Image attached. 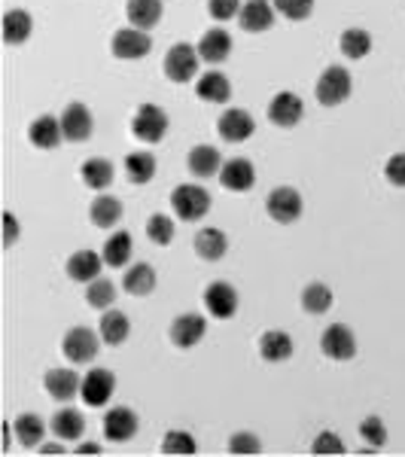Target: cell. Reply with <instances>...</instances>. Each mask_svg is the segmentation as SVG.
<instances>
[{
    "mask_svg": "<svg viewBox=\"0 0 405 457\" xmlns=\"http://www.w3.org/2000/svg\"><path fill=\"white\" fill-rule=\"evenodd\" d=\"M195 49H198V55H202V61L219 64L229 59V52H232V34L223 31V28H210V31L198 40Z\"/></svg>",
    "mask_w": 405,
    "mask_h": 457,
    "instance_id": "ffe728a7",
    "label": "cell"
},
{
    "mask_svg": "<svg viewBox=\"0 0 405 457\" xmlns=\"http://www.w3.org/2000/svg\"><path fill=\"white\" fill-rule=\"evenodd\" d=\"M266 208H268V217H272L274 223L290 226V223H296V220L302 217L305 204H302V196H298V189L277 187V189H272V196H268Z\"/></svg>",
    "mask_w": 405,
    "mask_h": 457,
    "instance_id": "52a82bcc",
    "label": "cell"
},
{
    "mask_svg": "<svg viewBox=\"0 0 405 457\" xmlns=\"http://www.w3.org/2000/svg\"><path fill=\"white\" fill-rule=\"evenodd\" d=\"M320 348H323V354L330 357V360H351L353 354H357V335H353L351 326L345 324H330L320 335Z\"/></svg>",
    "mask_w": 405,
    "mask_h": 457,
    "instance_id": "9c48e42d",
    "label": "cell"
},
{
    "mask_svg": "<svg viewBox=\"0 0 405 457\" xmlns=\"http://www.w3.org/2000/svg\"><path fill=\"white\" fill-rule=\"evenodd\" d=\"M147 235L153 245H171V238H174V220L165 217V213H153L147 223Z\"/></svg>",
    "mask_w": 405,
    "mask_h": 457,
    "instance_id": "ab89813d",
    "label": "cell"
},
{
    "mask_svg": "<svg viewBox=\"0 0 405 457\" xmlns=\"http://www.w3.org/2000/svg\"><path fill=\"white\" fill-rule=\"evenodd\" d=\"M138 415L125 405H116L104 415V437L110 442H131L138 437Z\"/></svg>",
    "mask_w": 405,
    "mask_h": 457,
    "instance_id": "9a60e30c",
    "label": "cell"
},
{
    "mask_svg": "<svg viewBox=\"0 0 405 457\" xmlns=\"http://www.w3.org/2000/svg\"><path fill=\"white\" fill-rule=\"evenodd\" d=\"M34 31V19L28 10H6L4 16V40L10 43V46H19V43H25L31 37Z\"/></svg>",
    "mask_w": 405,
    "mask_h": 457,
    "instance_id": "83f0119b",
    "label": "cell"
},
{
    "mask_svg": "<svg viewBox=\"0 0 405 457\" xmlns=\"http://www.w3.org/2000/svg\"><path fill=\"white\" fill-rule=\"evenodd\" d=\"M131 335V320L125 317L123 311H107L101 317V339L107 345H123V341Z\"/></svg>",
    "mask_w": 405,
    "mask_h": 457,
    "instance_id": "e575fe53",
    "label": "cell"
},
{
    "mask_svg": "<svg viewBox=\"0 0 405 457\" xmlns=\"http://www.w3.org/2000/svg\"><path fill=\"white\" fill-rule=\"evenodd\" d=\"M116 394V375L110 369H89L83 378V388H80V397L85 405L91 409H101V405L110 403V397Z\"/></svg>",
    "mask_w": 405,
    "mask_h": 457,
    "instance_id": "8992f818",
    "label": "cell"
},
{
    "mask_svg": "<svg viewBox=\"0 0 405 457\" xmlns=\"http://www.w3.org/2000/svg\"><path fill=\"white\" fill-rule=\"evenodd\" d=\"M113 55L123 61H138L147 59L149 49H153V40H149V31H140V28H123V31L113 34L110 43Z\"/></svg>",
    "mask_w": 405,
    "mask_h": 457,
    "instance_id": "ba28073f",
    "label": "cell"
},
{
    "mask_svg": "<svg viewBox=\"0 0 405 457\" xmlns=\"http://www.w3.org/2000/svg\"><path fill=\"white\" fill-rule=\"evenodd\" d=\"M104 256H98L95 250H76L68 260V277L80 284H91L95 277H101Z\"/></svg>",
    "mask_w": 405,
    "mask_h": 457,
    "instance_id": "d6986e66",
    "label": "cell"
},
{
    "mask_svg": "<svg viewBox=\"0 0 405 457\" xmlns=\"http://www.w3.org/2000/svg\"><path fill=\"white\" fill-rule=\"evenodd\" d=\"M61 354L68 357V363L74 366H85L98 357V335L89 326H74V330L64 333L61 341Z\"/></svg>",
    "mask_w": 405,
    "mask_h": 457,
    "instance_id": "5b68a950",
    "label": "cell"
},
{
    "mask_svg": "<svg viewBox=\"0 0 405 457\" xmlns=\"http://www.w3.org/2000/svg\"><path fill=\"white\" fill-rule=\"evenodd\" d=\"M128 21L131 28L149 31L162 21V0H128Z\"/></svg>",
    "mask_w": 405,
    "mask_h": 457,
    "instance_id": "484cf974",
    "label": "cell"
},
{
    "mask_svg": "<svg viewBox=\"0 0 405 457\" xmlns=\"http://www.w3.org/2000/svg\"><path fill=\"white\" fill-rule=\"evenodd\" d=\"M338 46L351 61H360L372 52V37H369V31H362V28H351V31L341 34Z\"/></svg>",
    "mask_w": 405,
    "mask_h": 457,
    "instance_id": "d590c367",
    "label": "cell"
},
{
    "mask_svg": "<svg viewBox=\"0 0 405 457\" xmlns=\"http://www.w3.org/2000/svg\"><path fill=\"white\" fill-rule=\"evenodd\" d=\"M305 116V104L296 92H277L268 104V119L281 128H296Z\"/></svg>",
    "mask_w": 405,
    "mask_h": 457,
    "instance_id": "8fae6325",
    "label": "cell"
},
{
    "mask_svg": "<svg viewBox=\"0 0 405 457\" xmlns=\"http://www.w3.org/2000/svg\"><path fill=\"white\" fill-rule=\"evenodd\" d=\"M40 454H64V448L55 445V442H46V445H40Z\"/></svg>",
    "mask_w": 405,
    "mask_h": 457,
    "instance_id": "681fc988",
    "label": "cell"
},
{
    "mask_svg": "<svg viewBox=\"0 0 405 457\" xmlns=\"http://www.w3.org/2000/svg\"><path fill=\"white\" fill-rule=\"evenodd\" d=\"M198 61H202V55H198L195 46H189V43H177V46L168 49L165 55V76L171 83H192L198 74Z\"/></svg>",
    "mask_w": 405,
    "mask_h": 457,
    "instance_id": "277c9868",
    "label": "cell"
},
{
    "mask_svg": "<svg viewBox=\"0 0 405 457\" xmlns=\"http://www.w3.org/2000/svg\"><path fill=\"white\" fill-rule=\"evenodd\" d=\"M217 132H219V138L229 140V144H241V140L253 138L256 123H253V116L247 110H241V107H232V110H226L223 116H219Z\"/></svg>",
    "mask_w": 405,
    "mask_h": 457,
    "instance_id": "7c38bea8",
    "label": "cell"
},
{
    "mask_svg": "<svg viewBox=\"0 0 405 457\" xmlns=\"http://www.w3.org/2000/svg\"><path fill=\"white\" fill-rule=\"evenodd\" d=\"M162 452L187 457V454H195L198 452V442H195V437H192L189 430H168L165 433V442H162Z\"/></svg>",
    "mask_w": 405,
    "mask_h": 457,
    "instance_id": "f35d334b",
    "label": "cell"
},
{
    "mask_svg": "<svg viewBox=\"0 0 405 457\" xmlns=\"http://www.w3.org/2000/svg\"><path fill=\"white\" fill-rule=\"evenodd\" d=\"M43 384H46V390L52 399H59V403H70V399L80 394L83 378L76 375L74 369H49L46 378H43Z\"/></svg>",
    "mask_w": 405,
    "mask_h": 457,
    "instance_id": "e0dca14e",
    "label": "cell"
},
{
    "mask_svg": "<svg viewBox=\"0 0 405 457\" xmlns=\"http://www.w3.org/2000/svg\"><path fill=\"white\" fill-rule=\"evenodd\" d=\"M384 177H387L393 187H402L405 189V153H396L387 159V165H384Z\"/></svg>",
    "mask_w": 405,
    "mask_h": 457,
    "instance_id": "bcb514c9",
    "label": "cell"
},
{
    "mask_svg": "<svg viewBox=\"0 0 405 457\" xmlns=\"http://www.w3.org/2000/svg\"><path fill=\"white\" fill-rule=\"evenodd\" d=\"M192 245H195V253L202 256V260L217 262V260H223L226 250H229V238H226V232H219V228L204 226L202 232L195 235Z\"/></svg>",
    "mask_w": 405,
    "mask_h": 457,
    "instance_id": "d4e9b609",
    "label": "cell"
},
{
    "mask_svg": "<svg viewBox=\"0 0 405 457\" xmlns=\"http://www.w3.org/2000/svg\"><path fill=\"white\" fill-rule=\"evenodd\" d=\"M360 437L366 439V445L384 448V442H387V427H384V421L378 415H372L360 424Z\"/></svg>",
    "mask_w": 405,
    "mask_h": 457,
    "instance_id": "7bdbcfd3",
    "label": "cell"
},
{
    "mask_svg": "<svg viewBox=\"0 0 405 457\" xmlns=\"http://www.w3.org/2000/svg\"><path fill=\"white\" fill-rule=\"evenodd\" d=\"M302 309L308 314H314V317H320V314H326L332 309V290L326 287V284H308V287L302 290Z\"/></svg>",
    "mask_w": 405,
    "mask_h": 457,
    "instance_id": "8d00e7d4",
    "label": "cell"
},
{
    "mask_svg": "<svg viewBox=\"0 0 405 457\" xmlns=\"http://www.w3.org/2000/svg\"><path fill=\"white\" fill-rule=\"evenodd\" d=\"M52 433L59 439H68V442L83 439L85 418L76 409H59V412H55V418H52Z\"/></svg>",
    "mask_w": 405,
    "mask_h": 457,
    "instance_id": "1f68e13d",
    "label": "cell"
},
{
    "mask_svg": "<svg viewBox=\"0 0 405 457\" xmlns=\"http://www.w3.org/2000/svg\"><path fill=\"white\" fill-rule=\"evenodd\" d=\"M274 4H268V0H247L244 10L238 12L241 19V28H244L247 34H262L268 31V28L274 25Z\"/></svg>",
    "mask_w": 405,
    "mask_h": 457,
    "instance_id": "ac0fdd59",
    "label": "cell"
},
{
    "mask_svg": "<svg viewBox=\"0 0 405 457\" xmlns=\"http://www.w3.org/2000/svg\"><path fill=\"white\" fill-rule=\"evenodd\" d=\"M274 10L290 21H305L314 12V0H272Z\"/></svg>",
    "mask_w": 405,
    "mask_h": 457,
    "instance_id": "60d3db41",
    "label": "cell"
},
{
    "mask_svg": "<svg viewBox=\"0 0 405 457\" xmlns=\"http://www.w3.org/2000/svg\"><path fill=\"white\" fill-rule=\"evenodd\" d=\"M61 128H64V140H74V144L89 140L91 132H95L91 110L85 104H68V107H64V113H61Z\"/></svg>",
    "mask_w": 405,
    "mask_h": 457,
    "instance_id": "30bf717a",
    "label": "cell"
},
{
    "mask_svg": "<svg viewBox=\"0 0 405 457\" xmlns=\"http://www.w3.org/2000/svg\"><path fill=\"white\" fill-rule=\"evenodd\" d=\"M347 448H345V442H341L338 433H332V430H320L314 442H311V454H345Z\"/></svg>",
    "mask_w": 405,
    "mask_h": 457,
    "instance_id": "b9f144b4",
    "label": "cell"
},
{
    "mask_svg": "<svg viewBox=\"0 0 405 457\" xmlns=\"http://www.w3.org/2000/svg\"><path fill=\"white\" fill-rule=\"evenodd\" d=\"M125 177L131 183H149L155 177V156L147 153V149H138L125 159Z\"/></svg>",
    "mask_w": 405,
    "mask_h": 457,
    "instance_id": "836d02e7",
    "label": "cell"
},
{
    "mask_svg": "<svg viewBox=\"0 0 405 457\" xmlns=\"http://www.w3.org/2000/svg\"><path fill=\"white\" fill-rule=\"evenodd\" d=\"M208 335V320L202 317V314H180V317L171 324V341H174L177 348H195L198 341Z\"/></svg>",
    "mask_w": 405,
    "mask_h": 457,
    "instance_id": "5bb4252c",
    "label": "cell"
},
{
    "mask_svg": "<svg viewBox=\"0 0 405 457\" xmlns=\"http://www.w3.org/2000/svg\"><path fill=\"white\" fill-rule=\"evenodd\" d=\"M131 134L140 144H159L168 134V113L159 104H140L131 119Z\"/></svg>",
    "mask_w": 405,
    "mask_h": 457,
    "instance_id": "3957f363",
    "label": "cell"
},
{
    "mask_svg": "<svg viewBox=\"0 0 405 457\" xmlns=\"http://www.w3.org/2000/svg\"><path fill=\"white\" fill-rule=\"evenodd\" d=\"M204 309L208 314L219 320H229L238 311V293H234L232 284L226 281H213L208 290H204Z\"/></svg>",
    "mask_w": 405,
    "mask_h": 457,
    "instance_id": "4fadbf2b",
    "label": "cell"
},
{
    "mask_svg": "<svg viewBox=\"0 0 405 457\" xmlns=\"http://www.w3.org/2000/svg\"><path fill=\"white\" fill-rule=\"evenodd\" d=\"M208 12L213 21H229L241 12V0H208Z\"/></svg>",
    "mask_w": 405,
    "mask_h": 457,
    "instance_id": "ee69618b",
    "label": "cell"
},
{
    "mask_svg": "<svg viewBox=\"0 0 405 457\" xmlns=\"http://www.w3.org/2000/svg\"><path fill=\"white\" fill-rule=\"evenodd\" d=\"M16 238H19V223H16V217L6 211L4 213V247H12L16 245Z\"/></svg>",
    "mask_w": 405,
    "mask_h": 457,
    "instance_id": "7dc6e473",
    "label": "cell"
},
{
    "mask_svg": "<svg viewBox=\"0 0 405 457\" xmlns=\"http://www.w3.org/2000/svg\"><path fill=\"white\" fill-rule=\"evenodd\" d=\"M89 217L98 228H113L123 220V202L113 196H98L89 208Z\"/></svg>",
    "mask_w": 405,
    "mask_h": 457,
    "instance_id": "4dcf8cb0",
    "label": "cell"
},
{
    "mask_svg": "<svg viewBox=\"0 0 405 457\" xmlns=\"http://www.w3.org/2000/svg\"><path fill=\"white\" fill-rule=\"evenodd\" d=\"M76 454H101V445H95V442H85V445L76 448Z\"/></svg>",
    "mask_w": 405,
    "mask_h": 457,
    "instance_id": "c3c4849f",
    "label": "cell"
},
{
    "mask_svg": "<svg viewBox=\"0 0 405 457\" xmlns=\"http://www.w3.org/2000/svg\"><path fill=\"white\" fill-rule=\"evenodd\" d=\"M85 302L98 311H110V305L116 302V287L107 277H95V281L85 287Z\"/></svg>",
    "mask_w": 405,
    "mask_h": 457,
    "instance_id": "74e56055",
    "label": "cell"
},
{
    "mask_svg": "<svg viewBox=\"0 0 405 457\" xmlns=\"http://www.w3.org/2000/svg\"><path fill=\"white\" fill-rule=\"evenodd\" d=\"M353 92V80L341 64H330V68L320 74L317 80V101L323 107H338L351 98Z\"/></svg>",
    "mask_w": 405,
    "mask_h": 457,
    "instance_id": "6da1fadb",
    "label": "cell"
},
{
    "mask_svg": "<svg viewBox=\"0 0 405 457\" xmlns=\"http://www.w3.org/2000/svg\"><path fill=\"white\" fill-rule=\"evenodd\" d=\"M195 92H198V98L208 104H226L232 98V83L226 80L223 74L210 70V74H204L202 80L195 83Z\"/></svg>",
    "mask_w": 405,
    "mask_h": 457,
    "instance_id": "4316f807",
    "label": "cell"
},
{
    "mask_svg": "<svg viewBox=\"0 0 405 457\" xmlns=\"http://www.w3.org/2000/svg\"><path fill=\"white\" fill-rule=\"evenodd\" d=\"M259 357L268 363H283L293 357V335L283 330H268L259 339Z\"/></svg>",
    "mask_w": 405,
    "mask_h": 457,
    "instance_id": "7402d4cb",
    "label": "cell"
},
{
    "mask_svg": "<svg viewBox=\"0 0 405 457\" xmlns=\"http://www.w3.org/2000/svg\"><path fill=\"white\" fill-rule=\"evenodd\" d=\"M229 452L232 454H259L262 452V445H259V439L253 437V433H234V437L229 439Z\"/></svg>",
    "mask_w": 405,
    "mask_h": 457,
    "instance_id": "f6af8a7d",
    "label": "cell"
},
{
    "mask_svg": "<svg viewBox=\"0 0 405 457\" xmlns=\"http://www.w3.org/2000/svg\"><path fill=\"white\" fill-rule=\"evenodd\" d=\"M219 183H223L226 189L232 192H247L256 187V168L250 159H229L223 162V168H219Z\"/></svg>",
    "mask_w": 405,
    "mask_h": 457,
    "instance_id": "2e32d148",
    "label": "cell"
},
{
    "mask_svg": "<svg viewBox=\"0 0 405 457\" xmlns=\"http://www.w3.org/2000/svg\"><path fill=\"white\" fill-rule=\"evenodd\" d=\"M131 235L128 232H113L110 238H107V245H104V262L110 269H125L128 262H131Z\"/></svg>",
    "mask_w": 405,
    "mask_h": 457,
    "instance_id": "f1b7e54d",
    "label": "cell"
},
{
    "mask_svg": "<svg viewBox=\"0 0 405 457\" xmlns=\"http://www.w3.org/2000/svg\"><path fill=\"white\" fill-rule=\"evenodd\" d=\"M80 174H83L85 187L101 192V189H107L113 183V177H116V168H113V162L104 159V156H91V159L83 162Z\"/></svg>",
    "mask_w": 405,
    "mask_h": 457,
    "instance_id": "cb8c5ba5",
    "label": "cell"
},
{
    "mask_svg": "<svg viewBox=\"0 0 405 457\" xmlns=\"http://www.w3.org/2000/svg\"><path fill=\"white\" fill-rule=\"evenodd\" d=\"M171 204H174L177 217L195 223V220L208 217L210 196H208V189H204V187H195V183H180V187L171 192Z\"/></svg>",
    "mask_w": 405,
    "mask_h": 457,
    "instance_id": "7a4b0ae2",
    "label": "cell"
},
{
    "mask_svg": "<svg viewBox=\"0 0 405 457\" xmlns=\"http://www.w3.org/2000/svg\"><path fill=\"white\" fill-rule=\"evenodd\" d=\"M28 138H31L34 147L40 149H55L64 140V128H61V119L55 116H37L31 123V128H28Z\"/></svg>",
    "mask_w": 405,
    "mask_h": 457,
    "instance_id": "44dd1931",
    "label": "cell"
},
{
    "mask_svg": "<svg viewBox=\"0 0 405 457\" xmlns=\"http://www.w3.org/2000/svg\"><path fill=\"white\" fill-rule=\"evenodd\" d=\"M123 287L125 293H131V296H149V293L155 290V269L149 266V262H138V266L125 271Z\"/></svg>",
    "mask_w": 405,
    "mask_h": 457,
    "instance_id": "f546056e",
    "label": "cell"
},
{
    "mask_svg": "<svg viewBox=\"0 0 405 457\" xmlns=\"http://www.w3.org/2000/svg\"><path fill=\"white\" fill-rule=\"evenodd\" d=\"M187 165L195 177H202V180H208V177L219 174V168H223V159H219V149L217 147H208V144H198L189 149L187 156Z\"/></svg>",
    "mask_w": 405,
    "mask_h": 457,
    "instance_id": "603a6c76",
    "label": "cell"
},
{
    "mask_svg": "<svg viewBox=\"0 0 405 457\" xmlns=\"http://www.w3.org/2000/svg\"><path fill=\"white\" fill-rule=\"evenodd\" d=\"M12 430H16V439L21 442L25 448H37L43 433H46V424H43L40 415H34V412H25V415H19L12 421Z\"/></svg>",
    "mask_w": 405,
    "mask_h": 457,
    "instance_id": "d6a6232c",
    "label": "cell"
}]
</instances>
